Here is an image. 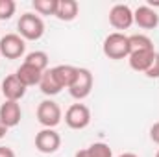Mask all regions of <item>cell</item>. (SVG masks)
I'll list each match as a JSON object with an SVG mask.
<instances>
[{
    "label": "cell",
    "mask_w": 159,
    "mask_h": 157,
    "mask_svg": "<svg viewBox=\"0 0 159 157\" xmlns=\"http://www.w3.org/2000/svg\"><path fill=\"white\" fill-rule=\"evenodd\" d=\"M17 30L24 41H39L44 35V20L37 13L26 11L20 15L19 22H17Z\"/></svg>",
    "instance_id": "cell-1"
},
{
    "label": "cell",
    "mask_w": 159,
    "mask_h": 157,
    "mask_svg": "<svg viewBox=\"0 0 159 157\" xmlns=\"http://www.w3.org/2000/svg\"><path fill=\"white\" fill-rule=\"evenodd\" d=\"M102 52L106 57L109 59H128L129 56V35H124L122 32H113L109 34L104 44H102Z\"/></svg>",
    "instance_id": "cell-2"
},
{
    "label": "cell",
    "mask_w": 159,
    "mask_h": 157,
    "mask_svg": "<svg viewBox=\"0 0 159 157\" xmlns=\"http://www.w3.org/2000/svg\"><path fill=\"white\" fill-rule=\"evenodd\" d=\"M37 122H39L43 128H56L61 118H63V111L61 107L54 102V100H43L39 105H37Z\"/></svg>",
    "instance_id": "cell-3"
},
{
    "label": "cell",
    "mask_w": 159,
    "mask_h": 157,
    "mask_svg": "<svg viewBox=\"0 0 159 157\" xmlns=\"http://www.w3.org/2000/svg\"><path fill=\"white\" fill-rule=\"evenodd\" d=\"M26 54V41L19 34H6L0 39V56L6 59H19Z\"/></svg>",
    "instance_id": "cell-4"
},
{
    "label": "cell",
    "mask_w": 159,
    "mask_h": 157,
    "mask_svg": "<svg viewBox=\"0 0 159 157\" xmlns=\"http://www.w3.org/2000/svg\"><path fill=\"white\" fill-rule=\"evenodd\" d=\"M93 83H94V78H93V72L89 69H83V67H78V74H76V79L74 83L69 87V92L72 98L76 100H83L91 94L93 91Z\"/></svg>",
    "instance_id": "cell-5"
},
{
    "label": "cell",
    "mask_w": 159,
    "mask_h": 157,
    "mask_svg": "<svg viewBox=\"0 0 159 157\" xmlns=\"http://www.w3.org/2000/svg\"><path fill=\"white\" fill-rule=\"evenodd\" d=\"M65 124L70 129H85L91 124V109L85 104H72L65 111Z\"/></svg>",
    "instance_id": "cell-6"
},
{
    "label": "cell",
    "mask_w": 159,
    "mask_h": 157,
    "mask_svg": "<svg viewBox=\"0 0 159 157\" xmlns=\"http://www.w3.org/2000/svg\"><path fill=\"white\" fill-rule=\"evenodd\" d=\"M35 148L41 154H46V155L56 154L61 148V135L52 128H43L35 135Z\"/></svg>",
    "instance_id": "cell-7"
},
{
    "label": "cell",
    "mask_w": 159,
    "mask_h": 157,
    "mask_svg": "<svg viewBox=\"0 0 159 157\" xmlns=\"http://www.w3.org/2000/svg\"><path fill=\"white\" fill-rule=\"evenodd\" d=\"M109 24L115 30H128L133 26V9L128 4H115L109 9Z\"/></svg>",
    "instance_id": "cell-8"
},
{
    "label": "cell",
    "mask_w": 159,
    "mask_h": 157,
    "mask_svg": "<svg viewBox=\"0 0 159 157\" xmlns=\"http://www.w3.org/2000/svg\"><path fill=\"white\" fill-rule=\"evenodd\" d=\"M26 85L17 78V74H9L2 79V85H0V92L4 94L6 100H11V102H19L20 98H24L26 94Z\"/></svg>",
    "instance_id": "cell-9"
},
{
    "label": "cell",
    "mask_w": 159,
    "mask_h": 157,
    "mask_svg": "<svg viewBox=\"0 0 159 157\" xmlns=\"http://www.w3.org/2000/svg\"><path fill=\"white\" fill-rule=\"evenodd\" d=\"M133 24H137L139 28L143 30H156L159 26V15L157 11L144 4V6H139L135 11H133Z\"/></svg>",
    "instance_id": "cell-10"
},
{
    "label": "cell",
    "mask_w": 159,
    "mask_h": 157,
    "mask_svg": "<svg viewBox=\"0 0 159 157\" xmlns=\"http://www.w3.org/2000/svg\"><path fill=\"white\" fill-rule=\"evenodd\" d=\"M22 118V109L19 102H11V100H4V104L0 105V120L2 124L9 129L20 124Z\"/></svg>",
    "instance_id": "cell-11"
},
{
    "label": "cell",
    "mask_w": 159,
    "mask_h": 157,
    "mask_svg": "<svg viewBox=\"0 0 159 157\" xmlns=\"http://www.w3.org/2000/svg\"><path fill=\"white\" fill-rule=\"evenodd\" d=\"M156 57V50H146V52H131L128 56V63L131 70L135 72H146Z\"/></svg>",
    "instance_id": "cell-12"
},
{
    "label": "cell",
    "mask_w": 159,
    "mask_h": 157,
    "mask_svg": "<svg viewBox=\"0 0 159 157\" xmlns=\"http://www.w3.org/2000/svg\"><path fill=\"white\" fill-rule=\"evenodd\" d=\"M52 72H54L56 79L59 81V85L63 89H69L76 79L78 67H74V65H56V67H52Z\"/></svg>",
    "instance_id": "cell-13"
},
{
    "label": "cell",
    "mask_w": 159,
    "mask_h": 157,
    "mask_svg": "<svg viewBox=\"0 0 159 157\" xmlns=\"http://www.w3.org/2000/svg\"><path fill=\"white\" fill-rule=\"evenodd\" d=\"M78 13H80V4L76 0H57L56 19H59L63 22H70L78 17Z\"/></svg>",
    "instance_id": "cell-14"
},
{
    "label": "cell",
    "mask_w": 159,
    "mask_h": 157,
    "mask_svg": "<svg viewBox=\"0 0 159 157\" xmlns=\"http://www.w3.org/2000/svg\"><path fill=\"white\" fill-rule=\"evenodd\" d=\"M39 89L44 96H56V94H59V92L63 91V87L59 85V81L54 76L52 69H46V70L43 72L41 81H39Z\"/></svg>",
    "instance_id": "cell-15"
},
{
    "label": "cell",
    "mask_w": 159,
    "mask_h": 157,
    "mask_svg": "<svg viewBox=\"0 0 159 157\" xmlns=\"http://www.w3.org/2000/svg\"><path fill=\"white\" fill-rule=\"evenodd\" d=\"M15 74H17V78L20 79L26 87L39 85L41 76H43V72H41L39 69H35V67H32V65H28V63H22V65L17 69Z\"/></svg>",
    "instance_id": "cell-16"
},
{
    "label": "cell",
    "mask_w": 159,
    "mask_h": 157,
    "mask_svg": "<svg viewBox=\"0 0 159 157\" xmlns=\"http://www.w3.org/2000/svg\"><path fill=\"white\" fill-rule=\"evenodd\" d=\"M146 50H156L154 43L144 34H133L129 35V54L131 52H146Z\"/></svg>",
    "instance_id": "cell-17"
},
{
    "label": "cell",
    "mask_w": 159,
    "mask_h": 157,
    "mask_svg": "<svg viewBox=\"0 0 159 157\" xmlns=\"http://www.w3.org/2000/svg\"><path fill=\"white\" fill-rule=\"evenodd\" d=\"M24 63H28V65H32V67L39 69L41 72H44V70L48 69V54H46V52H43V50H34V52L26 54Z\"/></svg>",
    "instance_id": "cell-18"
},
{
    "label": "cell",
    "mask_w": 159,
    "mask_h": 157,
    "mask_svg": "<svg viewBox=\"0 0 159 157\" xmlns=\"http://www.w3.org/2000/svg\"><path fill=\"white\" fill-rule=\"evenodd\" d=\"M32 7L35 9L37 15H48V17H56L57 11V0H34Z\"/></svg>",
    "instance_id": "cell-19"
},
{
    "label": "cell",
    "mask_w": 159,
    "mask_h": 157,
    "mask_svg": "<svg viewBox=\"0 0 159 157\" xmlns=\"http://www.w3.org/2000/svg\"><path fill=\"white\" fill-rule=\"evenodd\" d=\"M87 152L91 154V157H113V150L106 142H94L87 148Z\"/></svg>",
    "instance_id": "cell-20"
},
{
    "label": "cell",
    "mask_w": 159,
    "mask_h": 157,
    "mask_svg": "<svg viewBox=\"0 0 159 157\" xmlns=\"http://www.w3.org/2000/svg\"><path fill=\"white\" fill-rule=\"evenodd\" d=\"M17 11L15 0H0V20H9Z\"/></svg>",
    "instance_id": "cell-21"
},
{
    "label": "cell",
    "mask_w": 159,
    "mask_h": 157,
    "mask_svg": "<svg viewBox=\"0 0 159 157\" xmlns=\"http://www.w3.org/2000/svg\"><path fill=\"white\" fill-rule=\"evenodd\" d=\"M144 74H146V78H150V79H157L159 78V52H156V57H154L150 69H148Z\"/></svg>",
    "instance_id": "cell-22"
},
{
    "label": "cell",
    "mask_w": 159,
    "mask_h": 157,
    "mask_svg": "<svg viewBox=\"0 0 159 157\" xmlns=\"http://www.w3.org/2000/svg\"><path fill=\"white\" fill-rule=\"evenodd\" d=\"M150 139H152L156 144H159V122H156V124L150 128Z\"/></svg>",
    "instance_id": "cell-23"
},
{
    "label": "cell",
    "mask_w": 159,
    "mask_h": 157,
    "mask_svg": "<svg viewBox=\"0 0 159 157\" xmlns=\"http://www.w3.org/2000/svg\"><path fill=\"white\" fill-rule=\"evenodd\" d=\"M0 157H15V152L7 146H0Z\"/></svg>",
    "instance_id": "cell-24"
},
{
    "label": "cell",
    "mask_w": 159,
    "mask_h": 157,
    "mask_svg": "<svg viewBox=\"0 0 159 157\" xmlns=\"http://www.w3.org/2000/svg\"><path fill=\"white\" fill-rule=\"evenodd\" d=\"M74 157H91V154L87 152V148H83V150L76 152V155H74Z\"/></svg>",
    "instance_id": "cell-25"
},
{
    "label": "cell",
    "mask_w": 159,
    "mask_h": 157,
    "mask_svg": "<svg viewBox=\"0 0 159 157\" xmlns=\"http://www.w3.org/2000/svg\"><path fill=\"white\" fill-rule=\"evenodd\" d=\"M6 133H7V128H6V126L2 124V120H0V139H4Z\"/></svg>",
    "instance_id": "cell-26"
},
{
    "label": "cell",
    "mask_w": 159,
    "mask_h": 157,
    "mask_svg": "<svg viewBox=\"0 0 159 157\" xmlns=\"http://www.w3.org/2000/svg\"><path fill=\"white\" fill-rule=\"evenodd\" d=\"M119 157H139L137 154H131V152H126V154H120Z\"/></svg>",
    "instance_id": "cell-27"
},
{
    "label": "cell",
    "mask_w": 159,
    "mask_h": 157,
    "mask_svg": "<svg viewBox=\"0 0 159 157\" xmlns=\"http://www.w3.org/2000/svg\"><path fill=\"white\" fill-rule=\"evenodd\" d=\"M156 157H159V150H157V154H156Z\"/></svg>",
    "instance_id": "cell-28"
},
{
    "label": "cell",
    "mask_w": 159,
    "mask_h": 157,
    "mask_svg": "<svg viewBox=\"0 0 159 157\" xmlns=\"http://www.w3.org/2000/svg\"><path fill=\"white\" fill-rule=\"evenodd\" d=\"M0 94H2V92H0Z\"/></svg>",
    "instance_id": "cell-29"
}]
</instances>
